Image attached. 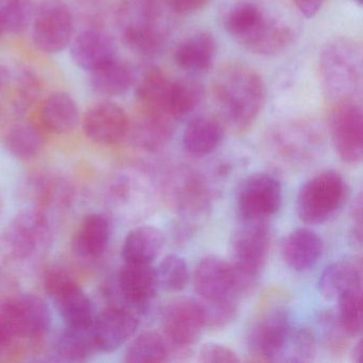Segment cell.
Listing matches in <instances>:
<instances>
[{
    "mask_svg": "<svg viewBox=\"0 0 363 363\" xmlns=\"http://www.w3.org/2000/svg\"><path fill=\"white\" fill-rule=\"evenodd\" d=\"M199 361L203 363L212 362H240L241 359L238 356L237 352H233L231 348L222 344L209 343L203 344V347L199 350Z\"/></svg>",
    "mask_w": 363,
    "mask_h": 363,
    "instance_id": "obj_43",
    "label": "cell"
},
{
    "mask_svg": "<svg viewBox=\"0 0 363 363\" xmlns=\"http://www.w3.org/2000/svg\"><path fill=\"white\" fill-rule=\"evenodd\" d=\"M163 194L171 207L186 223L207 216L210 192L203 178L189 167L172 172L164 182Z\"/></svg>",
    "mask_w": 363,
    "mask_h": 363,
    "instance_id": "obj_11",
    "label": "cell"
},
{
    "mask_svg": "<svg viewBox=\"0 0 363 363\" xmlns=\"http://www.w3.org/2000/svg\"><path fill=\"white\" fill-rule=\"evenodd\" d=\"M91 86L101 96L118 97L126 94L135 82V71L116 58L90 72Z\"/></svg>",
    "mask_w": 363,
    "mask_h": 363,
    "instance_id": "obj_30",
    "label": "cell"
},
{
    "mask_svg": "<svg viewBox=\"0 0 363 363\" xmlns=\"http://www.w3.org/2000/svg\"><path fill=\"white\" fill-rule=\"evenodd\" d=\"M139 320L126 308L112 306L96 314L92 326L95 347L99 352H113L137 333Z\"/></svg>",
    "mask_w": 363,
    "mask_h": 363,
    "instance_id": "obj_19",
    "label": "cell"
},
{
    "mask_svg": "<svg viewBox=\"0 0 363 363\" xmlns=\"http://www.w3.org/2000/svg\"><path fill=\"white\" fill-rule=\"evenodd\" d=\"M31 24L33 43L46 54L63 52L73 40V14L65 0H41Z\"/></svg>",
    "mask_w": 363,
    "mask_h": 363,
    "instance_id": "obj_8",
    "label": "cell"
},
{
    "mask_svg": "<svg viewBox=\"0 0 363 363\" xmlns=\"http://www.w3.org/2000/svg\"><path fill=\"white\" fill-rule=\"evenodd\" d=\"M6 79H7V73L5 69H0V89L5 84Z\"/></svg>",
    "mask_w": 363,
    "mask_h": 363,
    "instance_id": "obj_49",
    "label": "cell"
},
{
    "mask_svg": "<svg viewBox=\"0 0 363 363\" xmlns=\"http://www.w3.org/2000/svg\"><path fill=\"white\" fill-rule=\"evenodd\" d=\"M225 127L216 116H197L189 122L184 130L182 143L192 157L209 156L222 143Z\"/></svg>",
    "mask_w": 363,
    "mask_h": 363,
    "instance_id": "obj_26",
    "label": "cell"
},
{
    "mask_svg": "<svg viewBox=\"0 0 363 363\" xmlns=\"http://www.w3.org/2000/svg\"><path fill=\"white\" fill-rule=\"evenodd\" d=\"M324 244L311 229L298 228L289 233L281 243L284 262L295 272H306L320 260Z\"/></svg>",
    "mask_w": 363,
    "mask_h": 363,
    "instance_id": "obj_24",
    "label": "cell"
},
{
    "mask_svg": "<svg viewBox=\"0 0 363 363\" xmlns=\"http://www.w3.org/2000/svg\"><path fill=\"white\" fill-rule=\"evenodd\" d=\"M267 222H244L231 241V256L235 289L240 297L256 288L271 248Z\"/></svg>",
    "mask_w": 363,
    "mask_h": 363,
    "instance_id": "obj_5",
    "label": "cell"
},
{
    "mask_svg": "<svg viewBox=\"0 0 363 363\" xmlns=\"http://www.w3.org/2000/svg\"><path fill=\"white\" fill-rule=\"evenodd\" d=\"M340 323L350 337H357L362 331V290L350 289L339 296Z\"/></svg>",
    "mask_w": 363,
    "mask_h": 363,
    "instance_id": "obj_38",
    "label": "cell"
},
{
    "mask_svg": "<svg viewBox=\"0 0 363 363\" xmlns=\"http://www.w3.org/2000/svg\"><path fill=\"white\" fill-rule=\"evenodd\" d=\"M158 273L152 263L125 262L118 275L121 296L130 307L145 310L156 297Z\"/></svg>",
    "mask_w": 363,
    "mask_h": 363,
    "instance_id": "obj_20",
    "label": "cell"
},
{
    "mask_svg": "<svg viewBox=\"0 0 363 363\" xmlns=\"http://www.w3.org/2000/svg\"><path fill=\"white\" fill-rule=\"evenodd\" d=\"M33 0H0V35H21L33 23Z\"/></svg>",
    "mask_w": 363,
    "mask_h": 363,
    "instance_id": "obj_36",
    "label": "cell"
},
{
    "mask_svg": "<svg viewBox=\"0 0 363 363\" xmlns=\"http://www.w3.org/2000/svg\"><path fill=\"white\" fill-rule=\"evenodd\" d=\"M320 327L324 333L325 341L330 352L340 354L345 350L350 335L340 323L339 318L333 311H323L320 314Z\"/></svg>",
    "mask_w": 363,
    "mask_h": 363,
    "instance_id": "obj_42",
    "label": "cell"
},
{
    "mask_svg": "<svg viewBox=\"0 0 363 363\" xmlns=\"http://www.w3.org/2000/svg\"><path fill=\"white\" fill-rule=\"evenodd\" d=\"M169 346L159 333L146 331L129 344L124 360L128 363L167 362L171 356Z\"/></svg>",
    "mask_w": 363,
    "mask_h": 363,
    "instance_id": "obj_34",
    "label": "cell"
},
{
    "mask_svg": "<svg viewBox=\"0 0 363 363\" xmlns=\"http://www.w3.org/2000/svg\"><path fill=\"white\" fill-rule=\"evenodd\" d=\"M320 84L329 103L360 99L362 90V48L352 38L328 40L318 60Z\"/></svg>",
    "mask_w": 363,
    "mask_h": 363,
    "instance_id": "obj_3",
    "label": "cell"
},
{
    "mask_svg": "<svg viewBox=\"0 0 363 363\" xmlns=\"http://www.w3.org/2000/svg\"><path fill=\"white\" fill-rule=\"evenodd\" d=\"M292 328L290 312L286 308L267 310L250 329V356L256 361H280Z\"/></svg>",
    "mask_w": 363,
    "mask_h": 363,
    "instance_id": "obj_15",
    "label": "cell"
},
{
    "mask_svg": "<svg viewBox=\"0 0 363 363\" xmlns=\"http://www.w3.org/2000/svg\"><path fill=\"white\" fill-rule=\"evenodd\" d=\"M46 292L54 299L65 327L89 328L94 323L95 308L86 291L65 272L52 269L45 276Z\"/></svg>",
    "mask_w": 363,
    "mask_h": 363,
    "instance_id": "obj_9",
    "label": "cell"
},
{
    "mask_svg": "<svg viewBox=\"0 0 363 363\" xmlns=\"http://www.w3.org/2000/svg\"><path fill=\"white\" fill-rule=\"evenodd\" d=\"M18 339L38 340L52 327L50 306L35 294L16 295L0 303Z\"/></svg>",
    "mask_w": 363,
    "mask_h": 363,
    "instance_id": "obj_16",
    "label": "cell"
},
{
    "mask_svg": "<svg viewBox=\"0 0 363 363\" xmlns=\"http://www.w3.org/2000/svg\"><path fill=\"white\" fill-rule=\"evenodd\" d=\"M362 286V267L360 261H337L323 272L318 280V290L327 299L339 298L350 289Z\"/></svg>",
    "mask_w": 363,
    "mask_h": 363,
    "instance_id": "obj_31",
    "label": "cell"
},
{
    "mask_svg": "<svg viewBox=\"0 0 363 363\" xmlns=\"http://www.w3.org/2000/svg\"><path fill=\"white\" fill-rule=\"evenodd\" d=\"M159 286L169 292H182L190 280L186 260L177 255H169L161 261L157 269Z\"/></svg>",
    "mask_w": 363,
    "mask_h": 363,
    "instance_id": "obj_40",
    "label": "cell"
},
{
    "mask_svg": "<svg viewBox=\"0 0 363 363\" xmlns=\"http://www.w3.org/2000/svg\"><path fill=\"white\" fill-rule=\"evenodd\" d=\"M205 91L203 86L195 80H173L169 116L173 121H182L192 116L203 104Z\"/></svg>",
    "mask_w": 363,
    "mask_h": 363,
    "instance_id": "obj_33",
    "label": "cell"
},
{
    "mask_svg": "<svg viewBox=\"0 0 363 363\" xmlns=\"http://www.w3.org/2000/svg\"><path fill=\"white\" fill-rule=\"evenodd\" d=\"M203 306L205 310L206 327L211 330H220L229 326L237 318L239 299H230L216 303H203Z\"/></svg>",
    "mask_w": 363,
    "mask_h": 363,
    "instance_id": "obj_41",
    "label": "cell"
},
{
    "mask_svg": "<svg viewBox=\"0 0 363 363\" xmlns=\"http://www.w3.org/2000/svg\"><path fill=\"white\" fill-rule=\"evenodd\" d=\"M281 201L279 180L260 172L244 180L238 194V209L244 222H267L277 213Z\"/></svg>",
    "mask_w": 363,
    "mask_h": 363,
    "instance_id": "obj_14",
    "label": "cell"
},
{
    "mask_svg": "<svg viewBox=\"0 0 363 363\" xmlns=\"http://www.w3.org/2000/svg\"><path fill=\"white\" fill-rule=\"evenodd\" d=\"M316 354V339L313 331L307 327H293L280 361L310 362Z\"/></svg>",
    "mask_w": 363,
    "mask_h": 363,
    "instance_id": "obj_39",
    "label": "cell"
},
{
    "mask_svg": "<svg viewBox=\"0 0 363 363\" xmlns=\"http://www.w3.org/2000/svg\"><path fill=\"white\" fill-rule=\"evenodd\" d=\"M173 122L171 118L156 114L140 112L133 127L129 128L133 142L139 147L148 152H156L165 145L173 135Z\"/></svg>",
    "mask_w": 363,
    "mask_h": 363,
    "instance_id": "obj_32",
    "label": "cell"
},
{
    "mask_svg": "<svg viewBox=\"0 0 363 363\" xmlns=\"http://www.w3.org/2000/svg\"><path fill=\"white\" fill-rule=\"evenodd\" d=\"M165 235L154 226H140L129 231L122 247L124 262L152 263L162 252Z\"/></svg>",
    "mask_w": 363,
    "mask_h": 363,
    "instance_id": "obj_29",
    "label": "cell"
},
{
    "mask_svg": "<svg viewBox=\"0 0 363 363\" xmlns=\"http://www.w3.org/2000/svg\"><path fill=\"white\" fill-rule=\"evenodd\" d=\"M107 201L121 218L135 220L152 210L154 191L150 179L141 172H118L108 184Z\"/></svg>",
    "mask_w": 363,
    "mask_h": 363,
    "instance_id": "obj_13",
    "label": "cell"
},
{
    "mask_svg": "<svg viewBox=\"0 0 363 363\" xmlns=\"http://www.w3.org/2000/svg\"><path fill=\"white\" fill-rule=\"evenodd\" d=\"M52 229L46 214L39 208L18 212L4 233L6 250L13 258H30L43 252L50 243Z\"/></svg>",
    "mask_w": 363,
    "mask_h": 363,
    "instance_id": "obj_10",
    "label": "cell"
},
{
    "mask_svg": "<svg viewBox=\"0 0 363 363\" xmlns=\"http://www.w3.org/2000/svg\"><path fill=\"white\" fill-rule=\"evenodd\" d=\"M206 328L203 303L193 297H178L172 301L163 313V331L174 350L188 352L199 342Z\"/></svg>",
    "mask_w": 363,
    "mask_h": 363,
    "instance_id": "obj_12",
    "label": "cell"
},
{
    "mask_svg": "<svg viewBox=\"0 0 363 363\" xmlns=\"http://www.w3.org/2000/svg\"><path fill=\"white\" fill-rule=\"evenodd\" d=\"M41 121L50 133L57 135L69 133L79 124V108L67 93H52L42 105Z\"/></svg>",
    "mask_w": 363,
    "mask_h": 363,
    "instance_id": "obj_28",
    "label": "cell"
},
{
    "mask_svg": "<svg viewBox=\"0 0 363 363\" xmlns=\"http://www.w3.org/2000/svg\"><path fill=\"white\" fill-rule=\"evenodd\" d=\"M227 33L242 48L258 56H277L294 40V28L282 14L257 1L231 6L224 16Z\"/></svg>",
    "mask_w": 363,
    "mask_h": 363,
    "instance_id": "obj_2",
    "label": "cell"
},
{
    "mask_svg": "<svg viewBox=\"0 0 363 363\" xmlns=\"http://www.w3.org/2000/svg\"><path fill=\"white\" fill-rule=\"evenodd\" d=\"M96 350L92 327L76 328L65 327L57 344V352L62 360L82 362L88 360Z\"/></svg>",
    "mask_w": 363,
    "mask_h": 363,
    "instance_id": "obj_35",
    "label": "cell"
},
{
    "mask_svg": "<svg viewBox=\"0 0 363 363\" xmlns=\"http://www.w3.org/2000/svg\"></svg>",
    "mask_w": 363,
    "mask_h": 363,
    "instance_id": "obj_52",
    "label": "cell"
},
{
    "mask_svg": "<svg viewBox=\"0 0 363 363\" xmlns=\"http://www.w3.org/2000/svg\"><path fill=\"white\" fill-rule=\"evenodd\" d=\"M84 135L93 143L116 145L128 135L130 122L126 112L111 101H101L84 114Z\"/></svg>",
    "mask_w": 363,
    "mask_h": 363,
    "instance_id": "obj_18",
    "label": "cell"
},
{
    "mask_svg": "<svg viewBox=\"0 0 363 363\" xmlns=\"http://www.w3.org/2000/svg\"><path fill=\"white\" fill-rule=\"evenodd\" d=\"M218 46L213 35L199 31L184 39L174 54L178 67L189 73H207L216 62Z\"/></svg>",
    "mask_w": 363,
    "mask_h": 363,
    "instance_id": "obj_25",
    "label": "cell"
},
{
    "mask_svg": "<svg viewBox=\"0 0 363 363\" xmlns=\"http://www.w3.org/2000/svg\"><path fill=\"white\" fill-rule=\"evenodd\" d=\"M352 360L354 363H361V360H362V342L359 341L352 348Z\"/></svg>",
    "mask_w": 363,
    "mask_h": 363,
    "instance_id": "obj_48",
    "label": "cell"
},
{
    "mask_svg": "<svg viewBox=\"0 0 363 363\" xmlns=\"http://www.w3.org/2000/svg\"><path fill=\"white\" fill-rule=\"evenodd\" d=\"M269 142L284 160L299 161L316 150L320 144V135L313 125L296 121L274 128Z\"/></svg>",
    "mask_w": 363,
    "mask_h": 363,
    "instance_id": "obj_21",
    "label": "cell"
},
{
    "mask_svg": "<svg viewBox=\"0 0 363 363\" xmlns=\"http://www.w3.org/2000/svg\"><path fill=\"white\" fill-rule=\"evenodd\" d=\"M210 97L225 129L245 133L258 120L267 101V86L258 72L241 62L223 65L211 82Z\"/></svg>",
    "mask_w": 363,
    "mask_h": 363,
    "instance_id": "obj_1",
    "label": "cell"
},
{
    "mask_svg": "<svg viewBox=\"0 0 363 363\" xmlns=\"http://www.w3.org/2000/svg\"><path fill=\"white\" fill-rule=\"evenodd\" d=\"M352 235L354 240L361 243V238H362V199L358 197L354 201V209L352 212Z\"/></svg>",
    "mask_w": 363,
    "mask_h": 363,
    "instance_id": "obj_47",
    "label": "cell"
},
{
    "mask_svg": "<svg viewBox=\"0 0 363 363\" xmlns=\"http://www.w3.org/2000/svg\"><path fill=\"white\" fill-rule=\"evenodd\" d=\"M111 238L109 218L101 213H92L84 218L73 237V250L82 258L101 257L107 250Z\"/></svg>",
    "mask_w": 363,
    "mask_h": 363,
    "instance_id": "obj_27",
    "label": "cell"
},
{
    "mask_svg": "<svg viewBox=\"0 0 363 363\" xmlns=\"http://www.w3.org/2000/svg\"><path fill=\"white\" fill-rule=\"evenodd\" d=\"M295 8L306 18H312L318 13L325 0H292Z\"/></svg>",
    "mask_w": 363,
    "mask_h": 363,
    "instance_id": "obj_46",
    "label": "cell"
},
{
    "mask_svg": "<svg viewBox=\"0 0 363 363\" xmlns=\"http://www.w3.org/2000/svg\"><path fill=\"white\" fill-rule=\"evenodd\" d=\"M3 199H1V197H0V218H1V216H3Z\"/></svg>",
    "mask_w": 363,
    "mask_h": 363,
    "instance_id": "obj_50",
    "label": "cell"
},
{
    "mask_svg": "<svg viewBox=\"0 0 363 363\" xmlns=\"http://www.w3.org/2000/svg\"><path fill=\"white\" fill-rule=\"evenodd\" d=\"M171 33V22L159 0H131L125 9L123 41L143 57L159 54Z\"/></svg>",
    "mask_w": 363,
    "mask_h": 363,
    "instance_id": "obj_4",
    "label": "cell"
},
{
    "mask_svg": "<svg viewBox=\"0 0 363 363\" xmlns=\"http://www.w3.org/2000/svg\"><path fill=\"white\" fill-rule=\"evenodd\" d=\"M348 195L347 182L339 172H322L301 186L296 199L297 216L306 224H322L343 207Z\"/></svg>",
    "mask_w": 363,
    "mask_h": 363,
    "instance_id": "obj_6",
    "label": "cell"
},
{
    "mask_svg": "<svg viewBox=\"0 0 363 363\" xmlns=\"http://www.w3.org/2000/svg\"><path fill=\"white\" fill-rule=\"evenodd\" d=\"M16 340H18V337H16L5 311L0 306V356L5 354Z\"/></svg>",
    "mask_w": 363,
    "mask_h": 363,
    "instance_id": "obj_45",
    "label": "cell"
},
{
    "mask_svg": "<svg viewBox=\"0 0 363 363\" xmlns=\"http://www.w3.org/2000/svg\"><path fill=\"white\" fill-rule=\"evenodd\" d=\"M69 45L74 62L84 71H94L118 58L113 39L101 29L82 31L77 37L73 38Z\"/></svg>",
    "mask_w": 363,
    "mask_h": 363,
    "instance_id": "obj_22",
    "label": "cell"
},
{
    "mask_svg": "<svg viewBox=\"0 0 363 363\" xmlns=\"http://www.w3.org/2000/svg\"><path fill=\"white\" fill-rule=\"evenodd\" d=\"M209 0H169V8L178 16H191L201 11Z\"/></svg>",
    "mask_w": 363,
    "mask_h": 363,
    "instance_id": "obj_44",
    "label": "cell"
},
{
    "mask_svg": "<svg viewBox=\"0 0 363 363\" xmlns=\"http://www.w3.org/2000/svg\"><path fill=\"white\" fill-rule=\"evenodd\" d=\"M172 84L173 80L169 79L156 67H146L139 75L135 73L133 86L139 101L140 112L165 116L172 120L169 116Z\"/></svg>",
    "mask_w": 363,
    "mask_h": 363,
    "instance_id": "obj_23",
    "label": "cell"
},
{
    "mask_svg": "<svg viewBox=\"0 0 363 363\" xmlns=\"http://www.w3.org/2000/svg\"><path fill=\"white\" fill-rule=\"evenodd\" d=\"M354 3L358 4L359 6H362L363 0H354Z\"/></svg>",
    "mask_w": 363,
    "mask_h": 363,
    "instance_id": "obj_51",
    "label": "cell"
},
{
    "mask_svg": "<svg viewBox=\"0 0 363 363\" xmlns=\"http://www.w3.org/2000/svg\"><path fill=\"white\" fill-rule=\"evenodd\" d=\"M193 284L203 303L241 298L235 289L230 263L216 255H208L199 261L195 267Z\"/></svg>",
    "mask_w": 363,
    "mask_h": 363,
    "instance_id": "obj_17",
    "label": "cell"
},
{
    "mask_svg": "<svg viewBox=\"0 0 363 363\" xmlns=\"http://www.w3.org/2000/svg\"><path fill=\"white\" fill-rule=\"evenodd\" d=\"M5 144L10 154L22 160H29L42 152L44 140L37 127L18 124L8 131Z\"/></svg>",
    "mask_w": 363,
    "mask_h": 363,
    "instance_id": "obj_37",
    "label": "cell"
},
{
    "mask_svg": "<svg viewBox=\"0 0 363 363\" xmlns=\"http://www.w3.org/2000/svg\"><path fill=\"white\" fill-rule=\"evenodd\" d=\"M329 135L343 162L357 164L363 156V113L360 99L333 101L328 110Z\"/></svg>",
    "mask_w": 363,
    "mask_h": 363,
    "instance_id": "obj_7",
    "label": "cell"
}]
</instances>
